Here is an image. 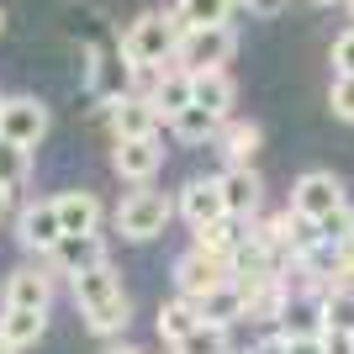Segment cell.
<instances>
[{
  "label": "cell",
  "instance_id": "6da1fadb",
  "mask_svg": "<svg viewBox=\"0 0 354 354\" xmlns=\"http://www.w3.org/2000/svg\"><path fill=\"white\" fill-rule=\"evenodd\" d=\"M180 37H185V27H180L175 6L169 11H148L122 32V64L127 69H164V64H175Z\"/></svg>",
  "mask_w": 354,
  "mask_h": 354
},
{
  "label": "cell",
  "instance_id": "7a4b0ae2",
  "mask_svg": "<svg viewBox=\"0 0 354 354\" xmlns=\"http://www.w3.org/2000/svg\"><path fill=\"white\" fill-rule=\"evenodd\" d=\"M169 217H175V196L143 185V191L122 196V207L111 212V227H117V238H127V243H153V238H164Z\"/></svg>",
  "mask_w": 354,
  "mask_h": 354
},
{
  "label": "cell",
  "instance_id": "3957f363",
  "mask_svg": "<svg viewBox=\"0 0 354 354\" xmlns=\"http://www.w3.org/2000/svg\"><path fill=\"white\" fill-rule=\"evenodd\" d=\"M339 207H349V196H344V180L333 175V169H307V175H296V185H291V212L296 217L323 222Z\"/></svg>",
  "mask_w": 354,
  "mask_h": 354
},
{
  "label": "cell",
  "instance_id": "277c9868",
  "mask_svg": "<svg viewBox=\"0 0 354 354\" xmlns=\"http://www.w3.org/2000/svg\"><path fill=\"white\" fill-rule=\"evenodd\" d=\"M175 296H185V301H201L207 291H217L222 281H233V259H217V254H207V249H185L175 259Z\"/></svg>",
  "mask_w": 354,
  "mask_h": 354
},
{
  "label": "cell",
  "instance_id": "5b68a950",
  "mask_svg": "<svg viewBox=\"0 0 354 354\" xmlns=\"http://www.w3.org/2000/svg\"><path fill=\"white\" fill-rule=\"evenodd\" d=\"M64 217H59V201L48 196V201H27V207L16 212V243L27 254H37V259H48V254L64 243Z\"/></svg>",
  "mask_w": 354,
  "mask_h": 354
},
{
  "label": "cell",
  "instance_id": "8992f818",
  "mask_svg": "<svg viewBox=\"0 0 354 354\" xmlns=\"http://www.w3.org/2000/svg\"><path fill=\"white\" fill-rule=\"evenodd\" d=\"M233 53H238L233 27H201V32H185V37H180L175 64L191 69V74H212V69H227Z\"/></svg>",
  "mask_w": 354,
  "mask_h": 354
},
{
  "label": "cell",
  "instance_id": "52a82bcc",
  "mask_svg": "<svg viewBox=\"0 0 354 354\" xmlns=\"http://www.w3.org/2000/svg\"><path fill=\"white\" fill-rule=\"evenodd\" d=\"M111 169H117V180H127V185H153V175L164 169V143L159 138H117V148H111Z\"/></svg>",
  "mask_w": 354,
  "mask_h": 354
},
{
  "label": "cell",
  "instance_id": "ba28073f",
  "mask_svg": "<svg viewBox=\"0 0 354 354\" xmlns=\"http://www.w3.org/2000/svg\"><path fill=\"white\" fill-rule=\"evenodd\" d=\"M175 212L191 222V233H196V227H212V222H222V217H227L222 180H217V175H196V180H185V185L175 191Z\"/></svg>",
  "mask_w": 354,
  "mask_h": 354
},
{
  "label": "cell",
  "instance_id": "9c48e42d",
  "mask_svg": "<svg viewBox=\"0 0 354 354\" xmlns=\"http://www.w3.org/2000/svg\"><path fill=\"white\" fill-rule=\"evenodd\" d=\"M0 138H11L21 148H37L48 138V106L37 95H6V106H0Z\"/></svg>",
  "mask_w": 354,
  "mask_h": 354
},
{
  "label": "cell",
  "instance_id": "30bf717a",
  "mask_svg": "<svg viewBox=\"0 0 354 354\" xmlns=\"http://www.w3.org/2000/svg\"><path fill=\"white\" fill-rule=\"evenodd\" d=\"M43 265L53 270L59 281H74V275H85V270H95V265H111V254H106V238L101 233H69Z\"/></svg>",
  "mask_w": 354,
  "mask_h": 354
},
{
  "label": "cell",
  "instance_id": "8fae6325",
  "mask_svg": "<svg viewBox=\"0 0 354 354\" xmlns=\"http://www.w3.org/2000/svg\"><path fill=\"white\" fill-rule=\"evenodd\" d=\"M53 270L48 265H16L11 275H6V286H0V307H37L48 312V301H53Z\"/></svg>",
  "mask_w": 354,
  "mask_h": 354
},
{
  "label": "cell",
  "instance_id": "7c38bea8",
  "mask_svg": "<svg viewBox=\"0 0 354 354\" xmlns=\"http://www.w3.org/2000/svg\"><path fill=\"white\" fill-rule=\"evenodd\" d=\"M106 117H111V133L117 138H159V111L148 95H133V90H122L106 101Z\"/></svg>",
  "mask_w": 354,
  "mask_h": 354
},
{
  "label": "cell",
  "instance_id": "4fadbf2b",
  "mask_svg": "<svg viewBox=\"0 0 354 354\" xmlns=\"http://www.w3.org/2000/svg\"><path fill=\"white\" fill-rule=\"evenodd\" d=\"M217 180H222V201H227V217H238V222L259 217V207H265V180L254 175V164H227Z\"/></svg>",
  "mask_w": 354,
  "mask_h": 354
},
{
  "label": "cell",
  "instance_id": "5bb4252c",
  "mask_svg": "<svg viewBox=\"0 0 354 354\" xmlns=\"http://www.w3.org/2000/svg\"><path fill=\"white\" fill-rule=\"evenodd\" d=\"M153 111H159L164 122H175L185 106H196V74L191 69H180V64H164L159 69V85H153Z\"/></svg>",
  "mask_w": 354,
  "mask_h": 354
},
{
  "label": "cell",
  "instance_id": "9a60e30c",
  "mask_svg": "<svg viewBox=\"0 0 354 354\" xmlns=\"http://www.w3.org/2000/svg\"><path fill=\"white\" fill-rule=\"evenodd\" d=\"M196 307H201V323L233 328V323H243V317H249V291H243L238 281H222L217 291H207Z\"/></svg>",
  "mask_w": 354,
  "mask_h": 354
},
{
  "label": "cell",
  "instance_id": "2e32d148",
  "mask_svg": "<svg viewBox=\"0 0 354 354\" xmlns=\"http://www.w3.org/2000/svg\"><path fill=\"white\" fill-rule=\"evenodd\" d=\"M69 291H74V307H80V317H85V312L106 307L111 296H122V275H117L111 265H95V270H85V275H74Z\"/></svg>",
  "mask_w": 354,
  "mask_h": 354
},
{
  "label": "cell",
  "instance_id": "e0dca14e",
  "mask_svg": "<svg viewBox=\"0 0 354 354\" xmlns=\"http://www.w3.org/2000/svg\"><path fill=\"white\" fill-rule=\"evenodd\" d=\"M53 201H59L64 233H101L106 207H101V196H95V191H64V196H53Z\"/></svg>",
  "mask_w": 354,
  "mask_h": 354
},
{
  "label": "cell",
  "instance_id": "ac0fdd59",
  "mask_svg": "<svg viewBox=\"0 0 354 354\" xmlns=\"http://www.w3.org/2000/svg\"><path fill=\"white\" fill-rule=\"evenodd\" d=\"M259 143H265L259 122H243V117H227V122H222V133H217V153H222V164H254Z\"/></svg>",
  "mask_w": 354,
  "mask_h": 354
},
{
  "label": "cell",
  "instance_id": "d6986e66",
  "mask_svg": "<svg viewBox=\"0 0 354 354\" xmlns=\"http://www.w3.org/2000/svg\"><path fill=\"white\" fill-rule=\"evenodd\" d=\"M153 328H159V339L175 349V344H185L196 328H201V307H196V301H185V296H169V301H159Z\"/></svg>",
  "mask_w": 354,
  "mask_h": 354
},
{
  "label": "cell",
  "instance_id": "ffe728a7",
  "mask_svg": "<svg viewBox=\"0 0 354 354\" xmlns=\"http://www.w3.org/2000/svg\"><path fill=\"white\" fill-rule=\"evenodd\" d=\"M48 333V312L37 307H0V339L11 349H32Z\"/></svg>",
  "mask_w": 354,
  "mask_h": 354
},
{
  "label": "cell",
  "instance_id": "44dd1931",
  "mask_svg": "<svg viewBox=\"0 0 354 354\" xmlns=\"http://www.w3.org/2000/svg\"><path fill=\"white\" fill-rule=\"evenodd\" d=\"M281 333L286 339H323L328 323H323V301L317 296H291V307L281 317Z\"/></svg>",
  "mask_w": 354,
  "mask_h": 354
},
{
  "label": "cell",
  "instance_id": "7402d4cb",
  "mask_svg": "<svg viewBox=\"0 0 354 354\" xmlns=\"http://www.w3.org/2000/svg\"><path fill=\"white\" fill-rule=\"evenodd\" d=\"M233 101H238V85L227 69H212V74H196V106H207L212 117H233Z\"/></svg>",
  "mask_w": 354,
  "mask_h": 354
},
{
  "label": "cell",
  "instance_id": "603a6c76",
  "mask_svg": "<svg viewBox=\"0 0 354 354\" xmlns=\"http://www.w3.org/2000/svg\"><path fill=\"white\" fill-rule=\"evenodd\" d=\"M243 233H249V222H238V217H222V222H212V227H196V249H207V254H217V259H233L238 254V243H243Z\"/></svg>",
  "mask_w": 354,
  "mask_h": 354
},
{
  "label": "cell",
  "instance_id": "cb8c5ba5",
  "mask_svg": "<svg viewBox=\"0 0 354 354\" xmlns=\"http://www.w3.org/2000/svg\"><path fill=\"white\" fill-rule=\"evenodd\" d=\"M127 323H133V296H127V291L111 296L106 307L85 312V328L95 333V339H122V333H127Z\"/></svg>",
  "mask_w": 354,
  "mask_h": 354
},
{
  "label": "cell",
  "instance_id": "d4e9b609",
  "mask_svg": "<svg viewBox=\"0 0 354 354\" xmlns=\"http://www.w3.org/2000/svg\"><path fill=\"white\" fill-rule=\"evenodd\" d=\"M238 0H175V16L185 32H201V27H227Z\"/></svg>",
  "mask_w": 354,
  "mask_h": 354
},
{
  "label": "cell",
  "instance_id": "484cf974",
  "mask_svg": "<svg viewBox=\"0 0 354 354\" xmlns=\"http://www.w3.org/2000/svg\"><path fill=\"white\" fill-rule=\"evenodd\" d=\"M169 133L180 138V143H217L222 133V117H212L207 106H185L175 122H169Z\"/></svg>",
  "mask_w": 354,
  "mask_h": 354
},
{
  "label": "cell",
  "instance_id": "4316f807",
  "mask_svg": "<svg viewBox=\"0 0 354 354\" xmlns=\"http://www.w3.org/2000/svg\"><path fill=\"white\" fill-rule=\"evenodd\" d=\"M27 180H32V148L11 143V138H0V185L16 196Z\"/></svg>",
  "mask_w": 354,
  "mask_h": 354
},
{
  "label": "cell",
  "instance_id": "83f0119b",
  "mask_svg": "<svg viewBox=\"0 0 354 354\" xmlns=\"http://www.w3.org/2000/svg\"><path fill=\"white\" fill-rule=\"evenodd\" d=\"M175 349H180V354H238L233 339H227V328H217V323H201L191 339L175 344Z\"/></svg>",
  "mask_w": 354,
  "mask_h": 354
},
{
  "label": "cell",
  "instance_id": "f1b7e54d",
  "mask_svg": "<svg viewBox=\"0 0 354 354\" xmlns=\"http://www.w3.org/2000/svg\"><path fill=\"white\" fill-rule=\"evenodd\" d=\"M323 323L354 333V286H333V291L323 296Z\"/></svg>",
  "mask_w": 354,
  "mask_h": 354
},
{
  "label": "cell",
  "instance_id": "f546056e",
  "mask_svg": "<svg viewBox=\"0 0 354 354\" xmlns=\"http://www.w3.org/2000/svg\"><path fill=\"white\" fill-rule=\"evenodd\" d=\"M317 238L328 249H354V207H339L333 217H323L317 222Z\"/></svg>",
  "mask_w": 354,
  "mask_h": 354
},
{
  "label": "cell",
  "instance_id": "4dcf8cb0",
  "mask_svg": "<svg viewBox=\"0 0 354 354\" xmlns=\"http://www.w3.org/2000/svg\"><path fill=\"white\" fill-rule=\"evenodd\" d=\"M328 106H333V117H339V122H354V80H349V74H333Z\"/></svg>",
  "mask_w": 354,
  "mask_h": 354
},
{
  "label": "cell",
  "instance_id": "1f68e13d",
  "mask_svg": "<svg viewBox=\"0 0 354 354\" xmlns=\"http://www.w3.org/2000/svg\"><path fill=\"white\" fill-rule=\"evenodd\" d=\"M333 74H349V80H354V27L333 43Z\"/></svg>",
  "mask_w": 354,
  "mask_h": 354
},
{
  "label": "cell",
  "instance_id": "d6a6232c",
  "mask_svg": "<svg viewBox=\"0 0 354 354\" xmlns=\"http://www.w3.org/2000/svg\"><path fill=\"white\" fill-rule=\"evenodd\" d=\"M323 349H328V354H354V333H344V328H328V333H323Z\"/></svg>",
  "mask_w": 354,
  "mask_h": 354
},
{
  "label": "cell",
  "instance_id": "836d02e7",
  "mask_svg": "<svg viewBox=\"0 0 354 354\" xmlns=\"http://www.w3.org/2000/svg\"><path fill=\"white\" fill-rule=\"evenodd\" d=\"M249 354H286V333H281V328H270L259 344H249Z\"/></svg>",
  "mask_w": 354,
  "mask_h": 354
},
{
  "label": "cell",
  "instance_id": "e575fe53",
  "mask_svg": "<svg viewBox=\"0 0 354 354\" xmlns=\"http://www.w3.org/2000/svg\"><path fill=\"white\" fill-rule=\"evenodd\" d=\"M238 6H243L249 16H281L286 11V0H238Z\"/></svg>",
  "mask_w": 354,
  "mask_h": 354
},
{
  "label": "cell",
  "instance_id": "d590c367",
  "mask_svg": "<svg viewBox=\"0 0 354 354\" xmlns=\"http://www.w3.org/2000/svg\"><path fill=\"white\" fill-rule=\"evenodd\" d=\"M286 354H328L323 339H286Z\"/></svg>",
  "mask_w": 354,
  "mask_h": 354
},
{
  "label": "cell",
  "instance_id": "8d00e7d4",
  "mask_svg": "<svg viewBox=\"0 0 354 354\" xmlns=\"http://www.w3.org/2000/svg\"><path fill=\"white\" fill-rule=\"evenodd\" d=\"M101 354H148V349H138V344H106Z\"/></svg>",
  "mask_w": 354,
  "mask_h": 354
},
{
  "label": "cell",
  "instance_id": "74e56055",
  "mask_svg": "<svg viewBox=\"0 0 354 354\" xmlns=\"http://www.w3.org/2000/svg\"><path fill=\"white\" fill-rule=\"evenodd\" d=\"M6 212H11V191L0 185V222H6Z\"/></svg>",
  "mask_w": 354,
  "mask_h": 354
},
{
  "label": "cell",
  "instance_id": "f35d334b",
  "mask_svg": "<svg viewBox=\"0 0 354 354\" xmlns=\"http://www.w3.org/2000/svg\"><path fill=\"white\" fill-rule=\"evenodd\" d=\"M0 354H21V349H11V344H6V339H0Z\"/></svg>",
  "mask_w": 354,
  "mask_h": 354
},
{
  "label": "cell",
  "instance_id": "ab89813d",
  "mask_svg": "<svg viewBox=\"0 0 354 354\" xmlns=\"http://www.w3.org/2000/svg\"><path fill=\"white\" fill-rule=\"evenodd\" d=\"M0 32H6V11H0Z\"/></svg>",
  "mask_w": 354,
  "mask_h": 354
},
{
  "label": "cell",
  "instance_id": "60d3db41",
  "mask_svg": "<svg viewBox=\"0 0 354 354\" xmlns=\"http://www.w3.org/2000/svg\"><path fill=\"white\" fill-rule=\"evenodd\" d=\"M344 6H349V16H354V0H344Z\"/></svg>",
  "mask_w": 354,
  "mask_h": 354
},
{
  "label": "cell",
  "instance_id": "b9f144b4",
  "mask_svg": "<svg viewBox=\"0 0 354 354\" xmlns=\"http://www.w3.org/2000/svg\"><path fill=\"white\" fill-rule=\"evenodd\" d=\"M0 106H6V95H0Z\"/></svg>",
  "mask_w": 354,
  "mask_h": 354
},
{
  "label": "cell",
  "instance_id": "7bdbcfd3",
  "mask_svg": "<svg viewBox=\"0 0 354 354\" xmlns=\"http://www.w3.org/2000/svg\"><path fill=\"white\" fill-rule=\"evenodd\" d=\"M323 6H333V0H323Z\"/></svg>",
  "mask_w": 354,
  "mask_h": 354
},
{
  "label": "cell",
  "instance_id": "ee69618b",
  "mask_svg": "<svg viewBox=\"0 0 354 354\" xmlns=\"http://www.w3.org/2000/svg\"><path fill=\"white\" fill-rule=\"evenodd\" d=\"M238 354H249V349H238Z\"/></svg>",
  "mask_w": 354,
  "mask_h": 354
},
{
  "label": "cell",
  "instance_id": "f6af8a7d",
  "mask_svg": "<svg viewBox=\"0 0 354 354\" xmlns=\"http://www.w3.org/2000/svg\"><path fill=\"white\" fill-rule=\"evenodd\" d=\"M169 354H180V349H169Z\"/></svg>",
  "mask_w": 354,
  "mask_h": 354
}]
</instances>
